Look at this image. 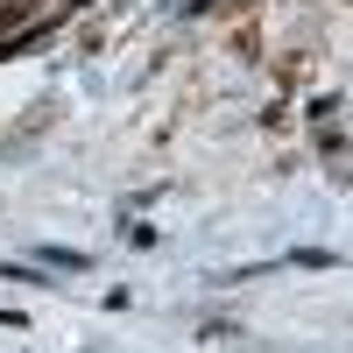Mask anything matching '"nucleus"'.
Listing matches in <instances>:
<instances>
[{
    "label": "nucleus",
    "instance_id": "obj_1",
    "mask_svg": "<svg viewBox=\"0 0 353 353\" xmlns=\"http://www.w3.org/2000/svg\"><path fill=\"white\" fill-rule=\"evenodd\" d=\"M21 21H28V0H0V36H14Z\"/></svg>",
    "mask_w": 353,
    "mask_h": 353
}]
</instances>
